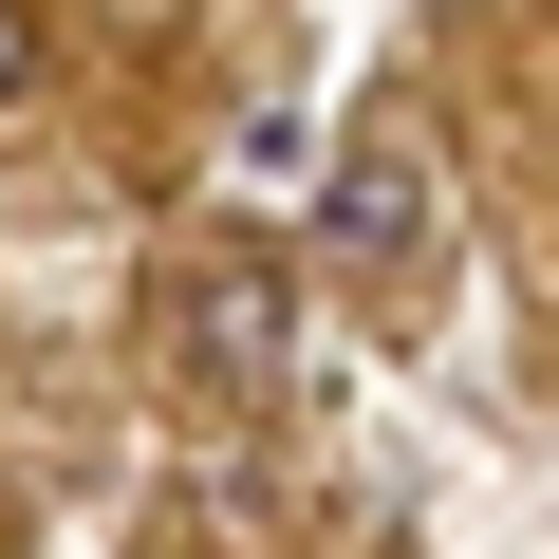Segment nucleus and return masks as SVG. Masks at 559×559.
<instances>
[{
  "mask_svg": "<svg viewBox=\"0 0 559 559\" xmlns=\"http://www.w3.org/2000/svg\"><path fill=\"white\" fill-rule=\"evenodd\" d=\"M168 336H187V373H205V392H280L299 299H280V261H205L187 299H168Z\"/></svg>",
  "mask_w": 559,
  "mask_h": 559,
  "instance_id": "f03ea898",
  "label": "nucleus"
},
{
  "mask_svg": "<svg viewBox=\"0 0 559 559\" xmlns=\"http://www.w3.org/2000/svg\"><path fill=\"white\" fill-rule=\"evenodd\" d=\"M429 242H448V168H429V131H355L336 187H318V261H336V280H411Z\"/></svg>",
  "mask_w": 559,
  "mask_h": 559,
  "instance_id": "f257e3e1",
  "label": "nucleus"
},
{
  "mask_svg": "<svg viewBox=\"0 0 559 559\" xmlns=\"http://www.w3.org/2000/svg\"><path fill=\"white\" fill-rule=\"evenodd\" d=\"M20 94H38V20L0 0V112H20Z\"/></svg>",
  "mask_w": 559,
  "mask_h": 559,
  "instance_id": "7ed1b4c3",
  "label": "nucleus"
}]
</instances>
